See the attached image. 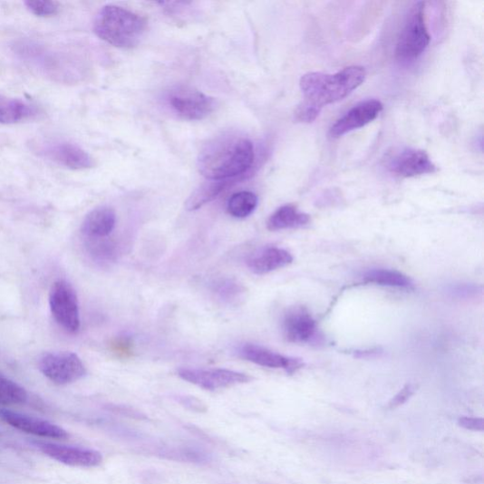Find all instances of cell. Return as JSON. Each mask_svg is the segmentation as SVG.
<instances>
[{
    "instance_id": "8",
    "label": "cell",
    "mask_w": 484,
    "mask_h": 484,
    "mask_svg": "<svg viewBox=\"0 0 484 484\" xmlns=\"http://www.w3.org/2000/svg\"><path fill=\"white\" fill-rule=\"evenodd\" d=\"M179 376L198 387L216 391L237 384L250 382L252 378L247 373L227 369H179Z\"/></svg>"
},
{
    "instance_id": "22",
    "label": "cell",
    "mask_w": 484,
    "mask_h": 484,
    "mask_svg": "<svg viewBox=\"0 0 484 484\" xmlns=\"http://www.w3.org/2000/svg\"><path fill=\"white\" fill-rule=\"evenodd\" d=\"M257 197L251 191H240L230 198L227 204V212L234 218H246L257 208Z\"/></svg>"
},
{
    "instance_id": "16",
    "label": "cell",
    "mask_w": 484,
    "mask_h": 484,
    "mask_svg": "<svg viewBox=\"0 0 484 484\" xmlns=\"http://www.w3.org/2000/svg\"><path fill=\"white\" fill-rule=\"evenodd\" d=\"M294 261L290 252L277 247L264 248L247 261L249 269L256 275H266L287 267Z\"/></svg>"
},
{
    "instance_id": "27",
    "label": "cell",
    "mask_w": 484,
    "mask_h": 484,
    "mask_svg": "<svg viewBox=\"0 0 484 484\" xmlns=\"http://www.w3.org/2000/svg\"><path fill=\"white\" fill-rule=\"evenodd\" d=\"M413 392L414 388L412 385H406L391 402V407H397L406 402L411 397Z\"/></svg>"
},
{
    "instance_id": "9",
    "label": "cell",
    "mask_w": 484,
    "mask_h": 484,
    "mask_svg": "<svg viewBox=\"0 0 484 484\" xmlns=\"http://www.w3.org/2000/svg\"><path fill=\"white\" fill-rule=\"evenodd\" d=\"M382 110L383 104L378 100H368L358 103L330 128V138L340 139L352 131L366 126L375 121Z\"/></svg>"
},
{
    "instance_id": "1",
    "label": "cell",
    "mask_w": 484,
    "mask_h": 484,
    "mask_svg": "<svg viewBox=\"0 0 484 484\" xmlns=\"http://www.w3.org/2000/svg\"><path fill=\"white\" fill-rule=\"evenodd\" d=\"M252 141L238 134H224L206 144L198 157V169L208 180L241 179L252 168Z\"/></svg>"
},
{
    "instance_id": "14",
    "label": "cell",
    "mask_w": 484,
    "mask_h": 484,
    "mask_svg": "<svg viewBox=\"0 0 484 484\" xmlns=\"http://www.w3.org/2000/svg\"><path fill=\"white\" fill-rule=\"evenodd\" d=\"M238 356L259 366L284 369L289 373H293L304 366V363L300 359L286 357L266 347L252 344L240 346Z\"/></svg>"
},
{
    "instance_id": "23",
    "label": "cell",
    "mask_w": 484,
    "mask_h": 484,
    "mask_svg": "<svg viewBox=\"0 0 484 484\" xmlns=\"http://www.w3.org/2000/svg\"><path fill=\"white\" fill-rule=\"evenodd\" d=\"M28 393L24 388L0 375V405H17L25 403Z\"/></svg>"
},
{
    "instance_id": "19",
    "label": "cell",
    "mask_w": 484,
    "mask_h": 484,
    "mask_svg": "<svg viewBox=\"0 0 484 484\" xmlns=\"http://www.w3.org/2000/svg\"><path fill=\"white\" fill-rule=\"evenodd\" d=\"M311 222V217L294 205H285L276 210L267 221L270 231L300 228Z\"/></svg>"
},
{
    "instance_id": "21",
    "label": "cell",
    "mask_w": 484,
    "mask_h": 484,
    "mask_svg": "<svg viewBox=\"0 0 484 484\" xmlns=\"http://www.w3.org/2000/svg\"><path fill=\"white\" fill-rule=\"evenodd\" d=\"M366 283L387 286V287L400 289H412L413 283L406 275L388 269H373L366 272L363 276Z\"/></svg>"
},
{
    "instance_id": "11",
    "label": "cell",
    "mask_w": 484,
    "mask_h": 484,
    "mask_svg": "<svg viewBox=\"0 0 484 484\" xmlns=\"http://www.w3.org/2000/svg\"><path fill=\"white\" fill-rule=\"evenodd\" d=\"M39 450L63 465L77 468H95L102 464L100 452L83 448L62 446L53 443H36Z\"/></svg>"
},
{
    "instance_id": "24",
    "label": "cell",
    "mask_w": 484,
    "mask_h": 484,
    "mask_svg": "<svg viewBox=\"0 0 484 484\" xmlns=\"http://www.w3.org/2000/svg\"><path fill=\"white\" fill-rule=\"evenodd\" d=\"M24 5L33 15L39 17L53 16L60 9V5L51 0H27Z\"/></svg>"
},
{
    "instance_id": "10",
    "label": "cell",
    "mask_w": 484,
    "mask_h": 484,
    "mask_svg": "<svg viewBox=\"0 0 484 484\" xmlns=\"http://www.w3.org/2000/svg\"><path fill=\"white\" fill-rule=\"evenodd\" d=\"M282 328L285 338L290 343L311 344L318 337L316 321L303 306L293 307L285 315Z\"/></svg>"
},
{
    "instance_id": "17",
    "label": "cell",
    "mask_w": 484,
    "mask_h": 484,
    "mask_svg": "<svg viewBox=\"0 0 484 484\" xmlns=\"http://www.w3.org/2000/svg\"><path fill=\"white\" fill-rule=\"evenodd\" d=\"M117 216L114 209L101 207L86 215L82 225V233L90 238H103L111 234L116 227Z\"/></svg>"
},
{
    "instance_id": "6",
    "label": "cell",
    "mask_w": 484,
    "mask_h": 484,
    "mask_svg": "<svg viewBox=\"0 0 484 484\" xmlns=\"http://www.w3.org/2000/svg\"><path fill=\"white\" fill-rule=\"evenodd\" d=\"M40 372L57 385H69L82 380L86 369L73 352H55L44 354L38 361Z\"/></svg>"
},
{
    "instance_id": "5",
    "label": "cell",
    "mask_w": 484,
    "mask_h": 484,
    "mask_svg": "<svg viewBox=\"0 0 484 484\" xmlns=\"http://www.w3.org/2000/svg\"><path fill=\"white\" fill-rule=\"evenodd\" d=\"M166 101L172 112L185 121H202L215 109L213 98L189 85H176L170 88Z\"/></svg>"
},
{
    "instance_id": "3",
    "label": "cell",
    "mask_w": 484,
    "mask_h": 484,
    "mask_svg": "<svg viewBox=\"0 0 484 484\" xmlns=\"http://www.w3.org/2000/svg\"><path fill=\"white\" fill-rule=\"evenodd\" d=\"M147 26V20L139 14L117 5H106L97 14L93 29L110 45L133 49L144 37Z\"/></svg>"
},
{
    "instance_id": "2",
    "label": "cell",
    "mask_w": 484,
    "mask_h": 484,
    "mask_svg": "<svg viewBox=\"0 0 484 484\" xmlns=\"http://www.w3.org/2000/svg\"><path fill=\"white\" fill-rule=\"evenodd\" d=\"M366 78L364 68L352 65L335 74L311 73L300 81L305 101L319 108L338 102L361 86Z\"/></svg>"
},
{
    "instance_id": "13",
    "label": "cell",
    "mask_w": 484,
    "mask_h": 484,
    "mask_svg": "<svg viewBox=\"0 0 484 484\" xmlns=\"http://www.w3.org/2000/svg\"><path fill=\"white\" fill-rule=\"evenodd\" d=\"M388 168L394 174L405 179L434 173L437 170L428 153L415 149H406L395 155L390 160Z\"/></svg>"
},
{
    "instance_id": "15",
    "label": "cell",
    "mask_w": 484,
    "mask_h": 484,
    "mask_svg": "<svg viewBox=\"0 0 484 484\" xmlns=\"http://www.w3.org/2000/svg\"><path fill=\"white\" fill-rule=\"evenodd\" d=\"M3 420L16 430L43 438L67 439V431L46 421L38 418L10 411H0Z\"/></svg>"
},
{
    "instance_id": "25",
    "label": "cell",
    "mask_w": 484,
    "mask_h": 484,
    "mask_svg": "<svg viewBox=\"0 0 484 484\" xmlns=\"http://www.w3.org/2000/svg\"><path fill=\"white\" fill-rule=\"evenodd\" d=\"M321 108L304 101L296 109L295 120L299 122H314L321 113Z\"/></svg>"
},
{
    "instance_id": "20",
    "label": "cell",
    "mask_w": 484,
    "mask_h": 484,
    "mask_svg": "<svg viewBox=\"0 0 484 484\" xmlns=\"http://www.w3.org/2000/svg\"><path fill=\"white\" fill-rule=\"evenodd\" d=\"M239 179L229 180H208L206 183L196 189L186 202V208L194 211L201 208L208 203L212 202L216 198L230 188Z\"/></svg>"
},
{
    "instance_id": "7",
    "label": "cell",
    "mask_w": 484,
    "mask_h": 484,
    "mask_svg": "<svg viewBox=\"0 0 484 484\" xmlns=\"http://www.w3.org/2000/svg\"><path fill=\"white\" fill-rule=\"evenodd\" d=\"M50 306L55 321L68 333L80 329L78 297L72 285L64 280L56 281L50 293Z\"/></svg>"
},
{
    "instance_id": "26",
    "label": "cell",
    "mask_w": 484,
    "mask_h": 484,
    "mask_svg": "<svg viewBox=\"0 0 484 484\" xmlns=\"http://www.w3.org/2000/svg\"><path fill=\"white\" fill-rule=\"evenodd\" d=\"M113 349L121 357H129L133 353V344L129 339H118L113 344Z\"/></svg>"
},
{
    "instance_id": "18",
    "label": "cell",
    "mask_w": 484,
    "mask_h": 484,
    "mask_svg": "<svg viewBox=\"0 0 484 484\" xmlns=\"http://www.w3.org/2000/svg\"><path fill=\"white\" fill-rule=\"evenodd\" d=\"M37 115L35 106L19 99L0 96V123L15 124L34 120Z\"/></svg>"
},
{
    "instance_id": "28",
    "label": "cell",
    "mask_w": 484,
    "mask_h": 484,
    "mask_svg": "<svg viewBox=\"0 0 484 484\" xmlns=\"http://www.w3.org/2000/svg\"><path fill=\"white\" fill-rule=\"evenodd\" d=\"M461 427L470 431H483V421L481 418L463 417L459 421Z\"/></svg>"
},
{
    "instance_id": "4",
    "label": "cell",
    "mask_w": 484,
    "mask_h": 484,
    "mask_svg": "<svg viewBox=\"0 0 484 484\" xmlns=\"http://www.w3.org/2000/svg\"><path fill=\"white\" fill-rule=\"evenodd\" d=\"M425 3H417L411 9L405 26L395 49V56L400 61L411 62L421 56L430 45L425 19Z\"/></svg>"
},
{
    "instance_id": "12",
    "label": "cell",
    "mask_w": 484,
    "mask_h": 484,
    "mask_svg": "<svg viewBox=\"0 0 484 484\" xmlns=\"http://www.w3.org/2000/svg\"><path fill=\"white\" fill-rule=\"evenodd\" d=\"M42 155L70 169L81 170L94 167L93 159L80 146L70 142H53L43 146Z\"/></svg>"
}]
</instances>
